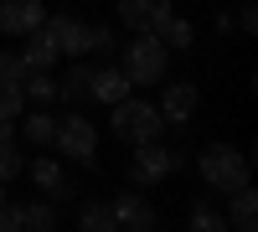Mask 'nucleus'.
<instances>
[{
    "label": "nucleus",
    "mask_w": 258,
    "mask_h": 232,
    "mask_svg": "<svg viewBox=\"0 0 258 232\" xmlns=\"http://www.w3.org/2000/svg\"><path fill=\"white\" fill-rule=\"evenodd\" d=\"M109 129H114V139H124V144H150V139H160L165 134V119H160V109L155 103H145V98H119V103H109Z\"/></svg>",
    "instance_id": "obj_1"
},
{
    "label": "nucleus",
    "mask_w": 258,
    "mask_h": 232,
    "mask_svg": "<svg viewBox=\"0 0 258 232\" xmlns=\"http://www.w3.org/2000/svg\"><path fill=\"white\" fill-rule=\"evenodd\" d=\"M155 36L165 41L170 52H186V47H191V21H186V16H176V11H170V16L160 21V26H155Z\"/></svg>",
    "instance_id": "obj_15"
},
{
    "label": "nucleus",
    "mask_w": 258,
    "mask_h": 232,
    "mask_svg": "<svg viewBox=\"0 0 258 232\" xmlns=\"http://www.w3.org/2000/svg\"><path fill=\"white\" fill-rule=\"evenodd\" d=\"M88 93L103 98V103H119V98L135 93V83H129L124 67H88Z\"/></svg>",
    "instance_id": "obj_12"
},
{
    "label": "nucleus",
    "mask_w": 258,
    "mask_h": 232,
    "mask_svg": "<svg viewBox=\"0 0 258 232\" xmlns=\"http://www.w3.org/2000/svg\"><path fill=\"white\" fill-rule=\"evenodd\" d=\"M26 67H21V52H0V83H21Z\"/></svg>",
    "instance_id": "obj_23"
},
{
    "label": "nucleus",
    "mask_w": 258,
    "mask_h": 232,
    "mask_svg": "<svg viewBox=\"0 0 258 232\" xmlns=\"http://www.w3.org/2000/svg\"><path fill=\"white\" fill-rule=\"evenodd\" d=\"M21 176V150H16V134H0V181H16Z\"/></svg>",
    "instance_id": "obj_21"
},
{
    "label": "nucleus",
    "mask_w": 258,
    "mask_h": 232,
    "mask_svg": "<svg viewBox=\"0 0 258 232\" xmlns=\"http://www.w3.org/2000/svg\"><path fill=\"white\" fill-rule=\"evenodd\" d=\"M57 62H62V52H57V41H52L47 26H36L31 36H21V67L26 72H52Z\"/></svg>",
    "instance_id": "obj_8"
},
{
    "label": "nucleus",
    "mask_w": 258,
    "mask_h": 232,
    "mask_svg": "<svg viewBox=\"0 0 258 232\" xmlns=\"http://www.w3.org/2000/svg\"><path fill=\"white\" fill-rule=\"evenodd\" d=\"M41 21H47L41 0H0V36H31Z\"/></svg>",
    "instance_id": "obj_7"
},
{
    "label": "nucleus",
    "mask_w": 258,
    "mask_h": 232,
    "mask_svg": "<svg viewBox=\"0 0 258 232\" xmlns=\"http://www.w3.org/2000/svg\"><path fill=\"white\" fill-rule=\"evenodd\" d=\"M26 176L41 186V196H47V201H68V196H73V186H68V176H62V165H57L52 155H36V160L26 165Z\"/></svg>",
    "instance_id": "obj_11"
},
{
    "label": "nucleus",
    "mask_w": 258,
    "mask_h": 232,
    "mask_svg": "<svg viewBox=\"0 0 258 232\" xmlns=\"http://www.w3.org/2000/svg\"><path fill=\"white\" fill-rule=\"evenodd\" d=\"M21 93L36 98V103H52L57 98V78L52 72H26V78H21Z\"/></svg>",
    "instance_id": "obj_17"
},
{
    "label": "nucleus",
    "mask_w": 258,
    "mask_h": 232,
    "mask_svg": "<svg viewBox=\"0 0 258 232\" xmlns=\"http://www.w3.org/2000/svg\"><path fill=\"white\" fill-rule=\"evenodd\" d=\"M155 109H160L165 124H191V114H197V88H191V83H170Z\"/></svg>",
    "instance_id": "obj_13"
},
{
    "label": "nucleus",
    "mask_w": 258,
    "mask_h": 232,
    "mask_svg": "<svg viewBox=\"0 0 258 232\" xmlns=\"http://www.w3.org/2000/svg\"><path fill=\"white\" fill-rule=\"evenodd\" d=\"M78 227H83V232H114V227H119V222H114V206L88 201V206L78 212Z\"/></svg>",
    "instance_id": "obj_16"
},
{
    "label": "nucleus",
    "mask_w": 258,
    "mask_h": 232,
    "mask_svg": "<svg viewBox=\"0 0 258 232\" xmlns=\"http://www.w3.org/2000/svg\"><path fill=\"white\" fill-rule=\"evenodd\" d=\"M52 144H57V155H73L78 165H93L98 129H93V119H83V114H62L57 129H52Z\"/></svg>",
    "instance_id": "obj_4"
},
{
    "label": "nucleus",
    "mask_w": 258,
    "mask_h": 232,
    "mask_svg": "<svg viewBox=\"0 0 258 232\" xmlns=\"http://www.w3.org/2000/svg\"><path fill=\"white\" fill-rule=\"evenodd\" d=\"M191 227H197V232H222V227H227V217H217V212H207V206H197Z\"/></svg>",
    "instance_id": "obj_25"
},
{
    "label": "nucleus",
    "mask_w": 258,
    "mask_h": 232,
    "mask_svg": "<svg viewBox=\"0 0 258 232\" xmlns=\"http://www.w3.org/2000/svg\"><path fill=\"white\" fill-rule=\"evenodd\" d=\"M135 160H129V181H135V186H145V191H150V186H160L170 171H176V165L186 160V155H176V150H165V144L160 139H150V144H135Z\"/></svg>",
    "instance_id": "obj_5"
},
{
    "label": "nucleus",
    "mask_w": 258,
    "mask_h": 232,
    "mask_svg": "<svg viewBox=\"0 0 258 232\" xmlns=\"http://www.w3.org/2000/svg\"><path fill=\"white\" fill-rule=\"evenodd\" d=\"M227 196H232L227 222L238 227V232H253V227H258V196H253V186H238V191H227Z\"/></svg>",
    "instance_id": "obj_14"
},
{
    "label": "nucleus",
    "mask_w": 258,
    "mask_h": 232,
    "mask_svg": "<svg viewBox=\"0 0 258 232\" xmlns=\"http://www.w3.org/2000/svg\"><path fill=\"white\" fill-rule=\"evenodd\" d=\"M170 16V0H119V21L129 31H155Z\"/></svg>",
    "instance_id": "obj_9"
},
{
    "label": "nucleus",
    "mask_w": 258,
    "mask_h": 232,
    "mask_svg": "<svg viewBox=\"0 0 258 232\" xmlns=\"http://www.w3.org/2000/svg\"><path fill=\"white\" fill-rule=\"evenodd\" d=\"M26 114V93L21 83H0V119H21Z\"/></svg>",
    "instance_id": "obj_20"
},
{
    "label": "nucleus",
    "mask_w": 258,
    "mask_h": 232,
    "mask_svg": "<svg viewBox=\"0 0 258 232\" xmlns=\"http://www.w3.org/2000/svg\"><path fill=\"white\" fill-rule=\"evenodd\" d=\"M41 26L52 31V41H57L62 57H83V52H93V26H88V21H78V16H47Z\"/></svg>",
    "instance_id": "obj_6"
},
{
    "label": "nucleus",
    "mask_w": 258,
    "mask_h": 232,
    "mask_svg": "<svg viewBox=\"0 0 258 232\" xmlns=\"http://www.w3.org/2000/svg\"><path fill=\"white\" fill-rule=\"evenodd\" d=\"M114 47V31L109 26H93V52H109Z\"/></svg>",
    "instance_id": "obj_26"
},
{
    "label": "nucleus",
    "mask_w": 258,
    "mask_h": 232,
    "mask_svg": "<svg viewBox=\"0 0 258 232\" xmlns=\"http://www.w3.org/2000/svg\"><path fill=\"white\" fill-rule=\"evenodd\" d=\"M0 201H6V181H0Z\"/></svg>",
    "instance_id": "obj_27"
},
{
    "label": "nucleus",
    "mask_w": 258,
    "mask_h": 232,
    "mask_svg": "<svg viewBox=\"0 0 258 232\" xmlns=\"http://www.w3.org/2000/svg\"><path fill=\"white\" fill-rule=\"evenodd\" d=\"M197 171H202V181L212 191H238V186H248L253 165H248L243 150H232V144H207L197 155Z\"/></svg>",
    "instance_id": "obj_2"
},
{
    "label": "nucleus",
    "mask_w": 258,
    "mask_h": 232,
    "mask_svg": "<svg viewBox=\"0 0 258 232\" xmlns=\"http://www.w3.org/2000/svg\"><path fill=\"white\" fill-rule=\"evenodd\" d=\"M109 206H114V222L129 227V232H150V227H155V212H150V201L140 191H119Z\"/></svg>",
    "instance_id": "obj_10"
},
{
    "label": "nucleus",
    "mask_w": 258,
    "mask_h": 232,
    "mask_svg": "<svg viewBox=\"0 0 258 232\" xmlns=\"http://www.w3.org/2000/svg\"><path fill=\"white\" fill-rule=\"evenodd\" d=\"M83 93H88V67H73L62 78V98H83Z\"/></svg>",
    "instance_id": "obj_22"
},
{
    "label": "nucleus",
    "mask_w": 258,
    "mask_h": 232,
    "mask_svg": "<svg viewBox=\"0 0 258 232\" xmlns=\"http://www.w3.org/2000/svg\"><path fill=\"white\" fill-rule=\"evenodd\" d=\"M0 232H26V217H21V206L0 201Z\"/></svg>",
    "instance_id": "obj_24"
},
{
    "label": "nucleus",
    "mask_w": 258,
    "mask_h": 232,
    "mask_svg": "<svg viewBox=\"0 0 258 232\" xmlns=\"http://www.w3.org/2000/svg\"><path fill=\"white\" fill-rule=\"evenodd\" d=\"M52 129H57V114H26V129L21 134H26V144L41 150V144H52Z\"/></svg>",
    "instance_id": "obj_18"
},
{
    "label": "nucleus",
    "mask_w": 258,
    "mask_h": 232,
    "mask_svg": "<svg viewBox=\"0 0 258 232\" xmlns=\"http://www.w3.org/2000/svg\"><path fill=\"white\" fill-rule=\"evenodd\" d=\"M21 217H26V227H31V232H52V227H57L52 201H31V206H21Z\"/></svg>",
    "instance_id": "obj_19"
},
{
    "label": "nucleus",
    "mask_w": 258,
    "mask_h": 232,
    "mask_svg": "<svg viewBox=\"0 0 258 232\" xmlns=\"http://www.w3.org/2000/svg\"><path fill=\"white\" fill-rule=\"evenodd\" d=\"M165 62H170V47L155 36V31H135V41H129L124 52V72L135 88H145V83H160L165 78Z\"/></svg>",
    "instance_id": "obj_3"
}]
</instances>
